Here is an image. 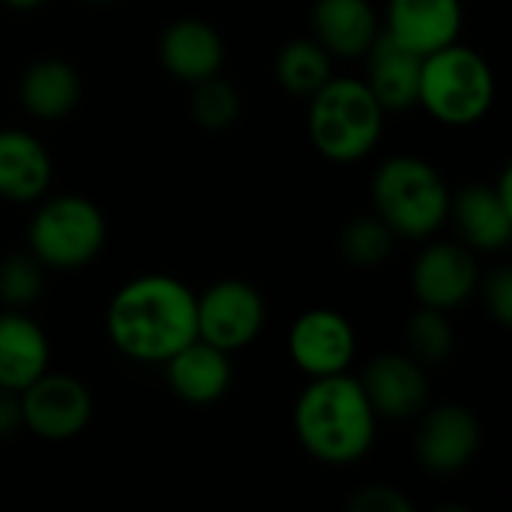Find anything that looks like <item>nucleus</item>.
Returning <instances> with one entry per match:
<instances>
[{
  "mask_svg": "<svg viewBox=\"0 0 512 512\" xmlns=\"http://www.w3.org/2000/svg\"><path fill=\"white\" fill-rule=\"evenodd\" d=\"M105 330L123 357L135 363H165L198 339L195 291L165 273L138 276L111 297Z\"/></svg>",
  "mask_w": 512,
  "mask_h": 512,
  "instance_id": "f257e3e1",
  "label": "nucleus"
},
{
  "mask_svg": "<svg viewBox=\"0 0 512 512\" xmlns=\"http://www.w3.org/2000/svg\"><path fill=\"white\" fill-rule=\"evenodd\" d=\"M378 414L360 378L348 372L312 378L294 405V432L303 450L324 465H351L375 444Z\"/></svg>",
  "mask_w": 512,
  "mask_h": 512,
  "instance_id": "f03ea898",
  "label": "nucleus"
},
{
  "mask_svg": "<svg viewBox=\"0 0 512 512\" xmlns=\"http://www.w3.org/2000/svg\"><path fill=\"white\" fill-rule=\"evenodd\" d=\"M384 108L360 78H330L309 96V138L330 162H360L384 129Z\"/></svg>",
  "mask_w": 512,
  "mask_h": 512,
  "instance_id": "7ed1b4c3",
  "label": "nucleus"
},
{
  "mask_svg": "<svg viewBox=\"0 0 512 512\" xmlns=\"http://www.w3.org/2000/svg\"><path fill=\"white\" fill-rule=\"evenodd\" d=\"M450 198L441 171L417 156H393L372 177L375 213L396 237H432L450 216Z\"/></svg>",
  "mask_w": 512,
  "mask_h": 512,
  "instance_id": "20e7f679",
  "label": "nucleus"
},
{
  "mask_svg": "<svg viewBox=\"0 0 512 512\" xmlns=\"http://www.w3.org/2000/svg\"><path fill=\"white\" fill-rule=\"evenodd\" d=\"M495 102V72L489 60L459 42H450L420 63L417 105L447 126H468L489 114Z\"/></svg>",
  "mask_w": 512,
  "mask_h": 512,
  "instance_id": "39448f33",
  "label": "nucleus"
},
{
  "mask_svg": "<svg viewBox=\"0 0 512 512\" xmlns=\"http://www.w3.org/2000/svg\"><path fill=\"white\" fill-rule=\"evenodd\" d=\"M105 216L102 210L81 195H54L30 219L27 243L30 255L42 267L75 270L90 264L105 246Z\"/></svg>",
  "mask_w": 512,
  "mask_h": 512,
  "instance_id": "423d86ee",
  "label": "nucleus"
},
{
  "mask_svg": "<svg viewBox=\"0 0 512 512\" xmlns=\"http://www.w3.org/2000/svg\"><path fill=\"white\" fill-rule=\"evenodd\" d=\"M198 339L234 354L252 345L264 327V297L243 279H222L204 294H195Z\"/></svg>",
  "mask_w": 512,
  "mask_h": 512,
  "instance_id": "0eeeda50",
  "label": "nucleus"
},
{
  "mask_svg": "<svg viewBox=\"0 0 512 512\" xmlns=\"http://www.w3.org/2000/svg\"><path fill=\"white\" fill-rule=\"evenodd\" d=\"M21 426L42 441H69L81 435L93 417L90 390L72 375H39L18 393Z\"/></svg>",
  "mask_w": 512,
  "mask_h": 512,
  "instance_id": "6e6552de",
  "label": "nucleus"
},
{
  "mask_svg": "<svg viewBox=\"0 0 512 512\" xmlns=\"http://www.w3.org/2000/svg\"><path fill=\"white\" fill-rule=\"evenodd\" d=\"M357 336L351 321L333 309H309L288 330V354L309 378L345 372L354 360Z\"/></svg>",
  "mask_w": 512,
  "mask_h": 512,
  "instance_id": "1a4fd4ad",
  "label": "nucleus"
},
{
  "mask_svg": "<svg viewBox=\"0 0 512 512\" xmlns=\"http://www.w3.org/2000/svg\"><path fill=\"white\" fill-rule=\"evenodd\" d=\"M480 270L477 258L462 243H432L420 252L411 270V288L420 306L432 309H456L477 288Z\"/></svg>",
  "mask_w": 512,
  "mask_h": 512,
  "instance_id": "9d476101",
  "label": "nucleus"
},
{
  "mask_svg": "<svg viewBox=\"0 0 512 512\" xmlns=\"http://www.w3.org/2000/svg\"><path fill=\"white\" fill-rule=\"evenodd\" d=\"M477 447H480V423L462 405H441L429 411L414 441L420 465L438 477L465 471Z\"/></svg>",
  "mask_w": 512,
  "mask_h": 512,
  "instance_id": "9b49d317",
  "label": "nucleus"
},
{
  "mask_svg": "<svg viewBox=\"0 0 512 512\" xmlns=\"http://www.w3.org/2000/svg\"><path fill=\"white\" fill-rule=\"evenodd\" d=\"M450 213L468 246L483 252L507 249L512 237V171L495 186H468L450 198Z\"/></svg>",
  "mask_w": 512,
  "mask_h": 512,
  "instance_id": "f8f14e48",
  "label": "nucleus"
},
{
  "mask_svg": "<svg viewBox=\"0 0 512 512\" xmlns=\"http://www.w3.org/2000/svg\"><path fill=\"white\" fill-rule=\"evenodd\" d=\"M366 399L378 417L408 420L414 417L429 396V378L417 357L408 354H381L369 363L360 378Z\"/></svg>",
  "mask_w": 512,
  "mask_h": 512,
  "instance_id": "ddd939ff",
  "label": "nucleus"
},
{
  "mask_svg": "<svg viewBox=\"0 0 512 512\" xmlns=\"http://www.w3.org/2000/svg\"><path fill=\"white\" fill-rule=\"evenodd\" d=\"M462 0H390L387 36L414 54L426 57L450 42H459Z\"/></svg>",
  "mask_w": 512,
  "mask_h": 512,
  "instance_id": "4468645a",
  "label": "nucleus"
},
{
  "mask_svg": "<svg viewBox=\"0 0 512 512\" xmlns=\"http://www.w3.org/2000/svg\"><path fill=\"white\" fill-rule=\"evenodd\" d=\"M165 378L177 399L189 405H213L231 387V354L204 339H192L165 360Z\"/></svg>",
  "mask_w": 512,
  "mask_h": 512,
  "instance_id": "2eb2a0df",
  "label": "nucleus"
},
{
  "mask_svg": "<svg viewBox=\"0 0 512 512\" xmlns=\"http://www.w3.org/2000/svg\"><path fill=\"white\" fill-rule=\"evenodd\" d=\"M162 66L186 84L219 75L225 63V42L216 27L198 18H180L165 27L159 39Z\"/></svg>",
  "mask_w": 512,
  "mask_h": 512,
  "instance_id": "dca6fc26",
  "label": "nucleus"
},
{
  "mask_svg": "<svg viewBox=\"0 0 512 512\" xmlns=\"http://www.w3.org/2000/svg\"><path fill=\"white\" fill-rule=\"evenodd\" d=\"M363 57H366V69H369L366 84L384 111H408L417 105L420 63H423L420 54L399 45L393 36L378 33Z\"/></svg>",
  "mask_w": 512,
  "mask_h": 512,
  "instance_id": "f3484780",
  "label": "nucleus"
},
{
  "mask_svg": "<svg viewBox=\"0 0 512 512\" xmlns=\"http://www.w3.org/2000/svg\"><path fill=\"white\" fill-rule=\"evenodd\" d=\"M51 348L45 330L21 309L0 315V387L21 393L48 372Z\"/></svg>",
  "mask_w": 512,
  "mask_h": 512,
  "instance_id": "a211bd4d",
  "label": "nucleus"
},
{
  "mask_svg": "<svg viewBox=\"0 0 512 512\" xmlns=\"http://www.w3.org/2000/svg\"><path fill=\"white\" fill-rule=\"evenodd\" d=\"M312 30L330 57H363L381 33L369 0H315Z\"/></svg>",
  "mask_w": 512,
  "mask_h": 512,
  "instance_id": "6ab92c4d",
  "label": "nucleus"
},
{
  "mask_svg": "<svg viewBox=\"0 0 512 512\" xmlns=\"http://www.w3.org/2000/svg\"><path fill=\"white\" fill-rule=\"evenodd\" d=\"M51 183V156L39 138L24 129H0V198L24 204L45 195Z\"/></svg>",
  "mask_w": 512,
  "mask_h": 512,
  "instance_id": "aec40b11",
  "label": "nucleus"
},
{
  "mask_svg": "<svg viewBox=\"0 0 512 512\" xmlns=\"http://www.w3.org/2000/svg\"><path fill=\"white\" fill-rule=\"evenodd\" d=\"M18 96L27 114L39 120L66 117L81 99V78L78 72L60 57H42L30 63L21 75Z\"/></svg>",
  "mask_w": 512,
  "mask_h": 512,
  "instance_id": "412c9836",
  "label": "nucleus"
},
{
  "mask_svg": "<svg viewBox=\"0 0 512 512\" xmlns=\"http://www.w3.org/2000/svg\"><path fill=\"white\" fill-rule=\"evenodd\" d=\"M276 78L294 96H312L333 78L330 54L315 39H291L276 54Z\"/></svg>",
  "mask_w": 512,
  "mask_h": 512,
  "instance_id": "4be33fe9",
  "label": "nucleus"
},
{
  "mask_svg": "<svg viewBox=\"0 0 512 512\" xmlns=\"http://www.w3.org/2000/svg\"><path fill=\"white\" fill-rule=\"evenodd\" d=\"M396 234L390 225L375 213V216H357L345 225L339 249L342 255L357 264V267H378L390 258Z\"/></svg>",
  "mask_w": 512,
  "mask_h": 512,
  "instance_id": "5701e85b",
  "label": "nucleus"
},
{
  "mask_svg": "<svg viewBox=\"0 0 512 512\" xmlns=\"http://www.w3.org/2000/svg\"><path fill=\"white\" fill-rule=\"evenodd\" d=\"M237 114H240V96L225 78L210 75L192 84V117L201 129L222 132L237 120Z\"/></svg>",
  "mask_w": 512,
  "mask_h": 512,
  "instance_id": "b1692460",
  "label": "nucleus"
},
{
  "mask_svg": "<svg viewBox=\"0 0 512 512\" xmlns=\"http://www.w3.org/2000/svg\"><path fill=\"white\" fill-rule=\"evenodd\" d=\"M408 345L420 363H441L453 354L456 333L441 309L420 306L408 321Z\"/></svg>",
  "mask_w": 512,
  "mask_h": 512,
  "instance_id": "393cba45",
  "label": "nucleus"
},
{
  "mask_svg": "<svg viewBox=\"0 0 512 512\" xmlns=\"http://www.w3.org/2000/svg\"><path fill=\"white\" fill-rule=\"evenodd\" d=\"M42 294V264L33 255H9L0 264V300L9 309H24Z\"/></svg>",
  "mask_w": 512,
  "mask_h": 512,
  "instance_id": "a878e982",
  "label": "nucleus"
},
{
  "mask_svg": "<svg viewBox=\"0 0 512 512\" xmlns=\"http://www.w3.org/2000/svg\"><path fill=\"white\" fill-rule=\"evenodd\" d=\"M351 512H414V504L396 489V486H360L348 498Z\"/></svg>",
  "mask_w": 512,
  "mask_h": 512,
  "instance_id": "bb28decb",
  "label": "nucleus"
},
{
  "mask_svg": "<svg viewBox=\"0 0 512 512\" xmlns=\"http://www.w3.org/2000/svg\"><path fill=\"white\" fill-rule=\"evenodd\" d=\"M483 297H486V309L489 315L501 324L510 327L512 324V270L510 267H498L486 285H483Z\"/></svg>",
  "mask_w": 512,
  "mask_h": 512,
  "instance_id": "cd10ccee",
  "label": "nucleus"
},
{
  "mask_svg": "<svg viewBox=\"0 0 512 512\" xmlns=\"http://www.w3.org/2000/svg\"><path fill=\"white\" fill-rule=\"evenodd\" d=\"M21 429V402L15 390L0 387V438L15 435Z\"/></svg>",
  "mask_w": 512,
  "mask_h": 512,
  "instance_id": "c85d7f7f",
  "label": "nucleus"
},
{
  "mask_svg": "<svg viewBox=\"0 0 512 512\" xmlns=\"http://www.w3.org/2000/svg\"><path fill=\"white\" fill-rule=\"evenodd\" d=\"M9 9H18V12H27V9H36L42 0H3Z\"/></svg>",
  "mask_w": 512,
  "mask_h": 512,
  "instance_id": "c756f323",
  "label": "nucleus"
},
{
  "mask_svg": "<svg viewBox=\"0 0 512 512\" xmlns=\"http://www.w3.org/2000/svg\"><path fill=\"white\" fill-rule=\"evenodd\" d=\"M87 3H108V0H87Z\"/></svg>",
  "mask_w": 512,
  "mask_h": 512,
  "instance_id": "7c9ffc66",
  "label": "nucleus"
}]
</instances>
